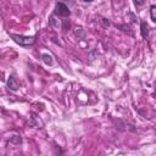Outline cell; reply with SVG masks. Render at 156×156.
Listing matches in <instances>:
<instances>
[{"label": "cell", "mask_w": 156, "mask_h": 156, "mask_svg": "<svg viewBox=\"0 0 156 156\" xmlns=\"http://www.w3.org/2000/svg\"><path fill=\"white\" fill-rule=\"evenodd\" d=\"M7 87H9V89H11L12 91H17V90H18V83H17V79L15 78L13 74L9 76V78H7Z\"/></svg>", "instance_id": "3"}, {"label": "cell", "mask_w": 156, "mask_h": 156, "mask_svg": "<svg viewBox=\"0 0 156 156\" xmlns=\"http://www.w3.org/2000/svg\"><path fill=\"white\" fill-rule=\"evenodd\" d=\"M150 17L152 22H156V6L155 5L150 6Z\"/></svg>", "instance_id": "6"}, {"label": "cell", "mask_w": 156, "mask_h": 156, "mask_svg": "<svg viewBox=\"0 0 156 156\" xmlns=\"http://www.w3.org/2000/svg\"><path fill=\"white\" fill-rule=\"evenodd\" d=\"M145 4V0H134V5L136 6V7H140V6H143Z\"/></svg>", "instance_id": "7"}, {"label": "cell", "mask_w": 156, "mask_h": 156, "mask_svg": "<svg viewBox=\"0 0 156 156\" xmlns=\"http://www.w3.org/2000/svg\"><path fill=\"white\" fill-rule=\"evenodd\" d=\"M41 60H43V61H44V63H45V65H48V66H52V65H54L52 56H51V55H49V54H43V55H41Z\"/></svg>", "instance_id": "5"}, {"label": "cell", "mask_w": 156, "mask_h": 156, "mask_svg": "<svg viewBox=\"0 0 156 156\" xmlns=\"http://www.w3.org/2000/svg\"><path fill=\"white\" fill-rule=\"evenodd\" d=\"M83 1H85V2H90V1H93V0H83Z\"/></svg>", "instance_id": "8"}, {"label": "cell", "mask_w": 156, "mask_h": 156, "mask_svg": "<svg viewBox=\"0 0 156 156\" xmlns=\"http://www.w3.org/2000/svg\"><path fill=\"white\" fill-rule=\"evenodd\" d=\"M10 37L12 38V40L15 43H17L21 46H30V45H34L35 41H37V38L34 35L29 37V35H21V34L10 33Z\"/></svg>", "instance_id": "1"}, {"label": "cell", "mask_w": 156, "mask_h": 156, "mask_svg": "<svg viewBox=\"0 0 156 156\" xmlns=\"http://www.w3.org/2000/svg\"><path fill=\"white\" fill-rule=\"evenodd\" d=\"M140 33H141V37L144 39H147V37H149V26L145 21H141V23H140Z\"/></svg>", "instance_id": "4"}, {"label": "cell", "mask_w": 156, "mask_h": 156, "mask_svg": "<svg viewBox=\"0 0 156 156\" xmlns=\"http://www.w3.org/2000/svg\"><path fill=\"white\" fill-rule=\"evenodd\" d=\"M71 15V11L68 9V6L63 2H56L55 5V9H54V16H57V17H68Z\"/></svg>", "instance_id": "2"}]
</instances>
